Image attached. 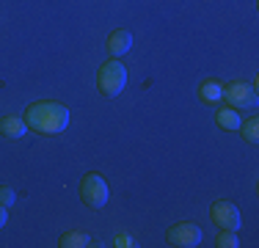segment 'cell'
<instances>
[{
	"instance_id": "cell-1",
	"label": "cell",
	"mask_w": 259,
	"mask_h": 248,
	"mask_svg": "<svg viewBox=\"0 0 259 248\" xmlns=\"http://www.w3.org/2000/svg\"><path fill=\"white\" fill-rule=\"evenodd\" d=\"M25 124L33 133H41V135L64 133V130L69 127V108L61 105V102H53V99L33 102V105H28V110H25Z\"/></svg>"
},
{
	"instance_id": "cell-2",
	"label": "cell",
	"mask_w": 259,
	"mask_h": 248,
	"mask_svg": "<svg viewBox=\"0 0 259 248\" xmlns=\"http://www.w3.org/2000/svg\"><path fill=\"white\" fill-rule=\"evenodd\" d=\"M127 86V66L119 58H108L97 72V89L102 97H119Z\"/></svg>"
},
{
	"instance_id": "cell-3",
	"label": "cell",
	"mask_w": 259,
	"mask_h": 248,
	"mask_svg": "<svg viewBox=\"0 0 259 248\" xmlns=\"http://www.w3.org/2000/svg\"><path fill=\"white\" fill-rule=\"evenodd\" d=\"M80 198H83V204L91 210H100L108 204L110 188H108L102 174H85V177L80 179Z\"/></svg>"
},
{
	"instance_id": "cell-4",
	"label": "cell",
	"mask_w": 259,
	"mask_h": 248,
	"mask_svg": "<svg viewBox=\"0 0 259 248\" xmlns=\"http://www.w3.org/2000/svg\"><path fill=\"white\" fill-rule=\"evenodd\" d=\"M201 237H204V232L196 223H174L165 232V243L174 248H196L201 243Z\"/></svg>"
},
{
	"instance_id": "cell-5",
	"label": "cell",
	"mask_w": 259,
	"mask_h": 248,
	"mask_svg": "<svg viewBox=\"0 0 259 248\" xmlns=\"http://www.w3.org/2000/svg\"><path fill=\"white\" fill-rule=\"evenodd\" d=\"M209 218L218 229H229V232H237L243 226V215H240V207L232 201H215L212 210H209Z\"/></svg>"
},
{
	"instance_id": "cell-6",
	"label": "cell",
	"mask_w": 259,
	"mask_h": 248,
	"mask_svg": "<svg viewBox=\"0 0 259 248\" xmlns=\"http://www.w3.org/2000/svg\"><path fill=\"white\" fill-rule=\"evenodd\" d=\"M224 99L229 102V108L234 110H254L256 108V89L245 83H232L224 89Z\"/></svg>"
},
{
	"instance_id": "cell-7",
	"label": "cell",
	"mask_w": 259,
	"mask_h": 248,
	"mask_svg": "<svg viewBox=\"0 0 259 248\" xmlns=\"http://www.w3.org/2000/svg\"><path fill=\"white\" fill-rule=\"evenodd\" d=\"M108 55L110 58H121V55H127L130 53V47H133V33L124 28H119V30H113V33L108 36Z\"/></svg>"
},
{
	"instance_id": "cell-8",
	"label": "cell",
	"mask_w": 259,
	"mask_h": 248,
	"mask_svg": "<svg viewBox=\"0 0 259 248\" xmlns=\"http://www.w3.org/2000/svg\"><path fill=\"white\" fill-rule=\"evenodd\" d=\"M25 133H28V124L20 116H3L0 119V135H6V138H22Z\"/></svg>"
},
{
	"instance_id": "cell-9",
	"label": "cell",
	"mask_w": 259,
	"mask_h": 248,
	"mask_svg": "<svg viewBox=\"0 0 259 248\" xmlns=\"http://www.w3.org/2000/svg\"><path fill=\"white\" fill-rule=\"evenodd\" d=\"M224 83H218V80H204V83L199 86V97L204 99L207 105H221L224 102Z\"/></svg>"
},
{
	"instance_id": "cell-10",
	"label": "cell",
	"mask_w": 259,
	"mask_h": 248,
	"mask_svg": "<svg viewBox=\"0 0 259 248\" xmlns=\"http://www.w3.org/2000/svg\"><path fill=\"white\" fill-rule=\"evenodd\" d=\"M240 113L234 108H229V105H226V108H221V110H215V124H218V127H224V130H229V133H237L240 130Z\"/></svg>"
},
{
	"instance_id": "cell-11",
	"label": "cell",
	"mask_w": 259,
	"mask_h": 248,
	"mask_svg": "<svg viewBox=\"0 0 259 248\" xmlns=\"http://www.w3.org/2000/svg\"><path fill=\"white\" fill-rule=\"evenodd\" d=\"M61 248H85L89 245V237L83 232H64L61 234Z\"/></svg>"
},
{
	"instance_id": "cell-12",
	"label": "cell",
	"mask_w": 259,
	"mask_h": 248,
	"mask_svg": "<svg viewBox=\"0 0 259 248\" xmlns=\"http://www.w3.org/2000/svg\"><path fill=\"white\" fill-rule=\"evenodd\" d=\"M240 130H243V138L248 144H259V119L251 116L248 121H240Z\"/></svg>"
},
{
	"instance_id": "cell-13",
	"label": "cell",
	"mask_w": 259,
	"mask_h": 248,
	"mask_svg": "<svg viewBox=\"0 0 259 248\" xmlns=\"http://www.w3.org/2000/svg\"><path fill=\"white\" fill-rule=\"evenodd\" d=\"M215 245H218V248H237L240 240H237V234H234V232H229V229H221L218 237H215Z\"/></svg>"
},
{
	"instance_id": "cell-14",
	"label": "cell",
	"mask_w": 259,
	"mask_h": 248,
	"mask_svg": "<svg viewBox=\"0 0 259 248\" xmlns=\"http://www.w3.org/2000/svg\"><path fill=\"white\" fill-rule=\"evenodd\" d=\"M14 201H17V193H14V190H11L9 185H0V204H3L6 210H9Z\"/></svg>"
},
{
	"instance_id": "cell-15",
	"label": "cell",
	"mask_w": 259,
	"mask_h": 248,
	"mask_svg": "<svg viewBox=\"0 0 259 248\" xmlns=\"http://www.w3.org/2000/svg\"><path fill=\"white\" fill-rule=\"evenodd\" d=\"M113 245H116V248H135V240L130 237V234H116Z\"/></svg>"
},
{
	"instance_id": "cell-16",
	"label": "cell",
	"mask_w": 259,
	"mask_h": 248,
	"mask_svg": "<svg viewBox=\"0 0 259 248\" xmlns=\"http://www.w3.org/2000/svg\"><path fill=\"white\" fill-rule=\"evenodd\" d=\"M6 221H9V213H6V207H3V204H0V229L6 226Z\"/></svg>"
}]
</instances>
